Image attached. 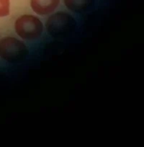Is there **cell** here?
I'll return each mask as SVG.
<instances>
[{
  "label": "cell",
  "mask_w": 144,
  "mask_h": 147,
  "mask_svg": "<svg viewBox=\"0 0 144 147\" xmlns=\"http://www.w3.org/2000/svg\"><path fill=\"white\" fill-rule=\"evenodd\" d=\"M76 27V21L69 14L58 12L48 20L46 28L48 32L55 38H63L74 31Z\"/></svg>",
  "instance_id": "obj_1"
},
{
  "label": "cell",
  "mask_w": 144,
  "mask_h": 147,
  "mask_svg": "<svg viewBox=\"0 0 144 147\" xmlns=\"http://www.w3.org/2000/svg\"><path fill=\"white\" fill-rule=\"evenodd\" d=\"M28 49L24 43L15 38L7 37L0 40V56L10 63H18L25 59Z\"/></svg>",
  "instance_id": "obj_2"
},
{
  "label": "cell",
  "mask_w": 144,
  "mask_h": 147,
  "mask_svg": "<svg viewBox=\"0 0 144 147\" xmlns=\"http://www.w3.org/2000/svg\"><path fill=\"white\" fill-rule=\"evenodd\" d=\"M17 34L25 40H34L41 35L43 24L37 17L32 15H23L15 22Z\"/></svg>",
  "instance_id": "obj_3"
},
{
  "label": "cell",
  "mask_w": 144,
  "mask_h": 147,
  "mask_svg": "<svg viewBox=\"0 0 144 147\" xmlns=\"http://www.w3.org/2000/svg\"><path fill=\"white\" fill-rule=\"evenodd\" d=\"M59 2L60 0H30L32 10L40 15L52 13L59 6Z\"/></svg>",
  "instance_id": "obj_4"
},
{
  "label": "cell",
  "mask_w": 144,
  "mask_h": 147,
  "mask_svg": "<svg viewBox=\"0 0 144 147\" xmlns=\"http://www.w3.org/2000/svg\"><path fill=\"white\" fill-rule=\"evenodd\" d=\"M64 3L71 11L81 13L91 9L94 5V0H64Z\"/></svg>",
  "instance_id": "obj_5"
},
{
  "label": "cell",
  "mask_w": 144,
  "mask_h": 147,
  "mask_svg": "<svg viewBox=\"0 0 144 147\" xmlns=\"http://www.w3.org/2000/svg\"><path fill=\"white\" fill-rule=\"evenodd\" d=\"M9 14V0H0V17L7 16Z\"/></svg>",
  "instance_id": "obj_6"
}]
</instances>
